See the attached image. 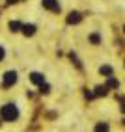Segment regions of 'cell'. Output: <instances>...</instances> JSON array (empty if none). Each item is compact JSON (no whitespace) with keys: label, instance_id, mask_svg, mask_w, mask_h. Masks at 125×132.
<instances>
[{"label":"cell","instance_id":"9c48e42d","mask_svg":"<svg viewBox=\"0 0 125 132\" xmlns=\"http://www.w3.org/2000/svg\"><path fill=\"white\" fill-rule=\"evenodd\" d=\"M95 95H97V97H101V95H106V86H99V87L95 89Z\"/></svg>","mask_w":125,"mask_h":132},{"label":"cell","instance_id":"30bf717a","mask_svg":"<svg viewBox=\"0 0 125 132\" xmlns=\"http://www.w3.org/2000/svg\"><path fill=\"white\" fill-rule=\"evenodd\" d=\"M101 73H103V75H112V69H110L108 65H105V67H101Z\"/></svg>","mask_w":125,"mask_h":132},{"label":"cell","instance_id":"7a4b0ae2","mask_svg":"<svg viewBox=\"0 0 125 132\" xmlns=\"http://www.w3.org/2000/svg\"><path fill=\"white\" fill-rule=\"evenodd\" d=\"M15 82H17V73H15V71H8V73L4 75L2 86H4V87H10V86H13Z\"/></svg>","mask_w":125,"mask_h":132},{"label":"cell","instance_id":"7c38bea8","mask_svg":"<svg viewBox=\"0 0 125 132\" xmlns=\"http://www.w3.org/2000/svg\"><path fill=\"white\" fill-rule=\"evenodd\" d=\"M108 87H118V80H116V78H110V80H108Z\"/></svg>","mask_w":125,"mask_h":132},{"label":"cell","instance_id":"6da1fadb","mask_svg":"<svg viewBox=\"0 0 125 132\" xmlns=\"http://www.w3.org/2000/svg\"><path fill=\"white\" fill-rule=\"evenodd\" d=\"M0 117L4 121H15L19 117V110H17V106H13V104H6V106H2V110H0Z\"/></svg>","mask_w":125,"mask_h":132},{"label":"cell","instance_id":"3957f363","mask_svg":"<svg viewBox=\"0 0 125 132\" xmlns=\"http://www.w3.org/2000/svg\"><path fill=\"white\" fill-rule=\"evenodd\" d=\"M43 6H45L47 10H50V11H60V4L56 0H43Z\"/></svg>","mask_w":125,"mask_h":132},{"label":"cell","instance_id":"277c9868","mask_svg":"<svg viewBox=\"0 0 125 132\" xmlns=\"http://www.w3.org/2000/svg\"><path fill=\"white\" fill-rule=\"evenodd\" d=\"M21 30H23V34H24V36H34L35 26H34V24H24V26H21Z\"/></svg>","mask_w":125,"mask_h":132},{"label":"cell","instance_id":"8fae6325","mask_svg":"<svg viewBox=\"0 0 125 132\" xmlns=\"http://www.w3.org/2000/svg\"><path fill=\"white\" fill-rule=\"evenodd\" d=\"M90 39H92V43H95V45H97V43L101 41V37H99V34H92V37H90Z\"/></svg>","mask_w":125,"mask_h":132},{"label":"cell","instance_id":"ba28073f","mask_svg":"<svg viewBox=\"0 0 125 132\" xmlns=\"http://www.w3.org/2000/svg\"><path fill=\"white\" fill-rule=\"evenodd\" d=\"M10 30H13V32L21 30V22H19V21H11V22H10Z\"/></svg>","mask_w":125,"mask_h":132},{"label":"cell","instance_id":"4fadbf2b","mask_svg":"<svg viewBox=\"0 0 125 132\" xmlns=\"http://www.w3.org/2000/svg\"><path fill=\"white\" fill-rule=\"evenodd\" d=\"M2 58H4V48L0 47V60H2Z\"/></svg>","mask_w":125,"mask_h":132},{"label":"cell","instance_id":"8992f818","mask_svg":"<svg viewBox=\"0 0 125 132\" xmlns=\"http://www.w3.org/2000/svg\"><path fill=\"white\" fill-rule=\"evenodd\" d=\"M30 80L34 82V84H43V82H45V78H43V75H39V73H32V76H30Z\"/></svg>","mask_w":125,"mask_h":132},{"label":"cell","instance_id":"5bb4252c","mask_svg":"<svg viewBox=\"0 0 125 132\" xmlns=\"http://www.w3.org/2000/svg\"><path fill=\"white\" fill-rule=\"evenodd\" d=\"M8 2H10V4H13V2H17V0H8Z\"/></svg>","mask_w":125,"mask_h":132},{"label":"cell","instance_id":"5b68a950","mask_svg":"<svg viewBox=\"0 0 125 132\" xmlns=\"http://www.w3.org/2000/svg\"><path fill=\"white\" fill-rule=\"evenodd\" d=\"M67 22H69V24H77V22H80V13H77V11L69 13V17H67Z\"/></svg>","mask_w":125,"mask_h":132},{"label":"cell","instance_id":"52a82bcc","mask_svg":"<svg viewBox=\"0 0 125 132\" xmlns=\"http://www.w3.org/2000/svg\"><path fill=\"white\" fill-rule=\"evenodd\" d=\"M95 132H108V125H106V123H99V125L95 127Z\"/></svg>","mask_w":125,"mask_h":132}]
</instances>
